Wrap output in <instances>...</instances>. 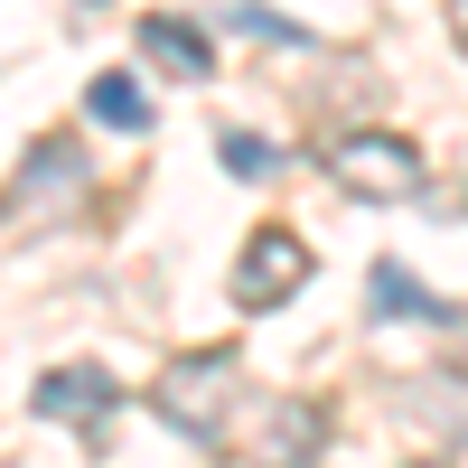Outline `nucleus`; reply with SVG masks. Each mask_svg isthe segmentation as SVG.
Wrapping results in <instances>:
<instances>
[{
  "label": "nucleus",
  "mask_w": 468,
  "mask_h": 468,
  "mask_svg": "<svg viewBox=\"0 0 468 468\" xmlns=\"http://www.w3.org/2000/svg\"><path fill=\"white\" fill-rule=\"evenodd\" d=\"M234 28H244V37H282V48H300V28L282 19V10H262V0H244V10H225Z\"/></svg>",
  "instance_id": "obj_11"
},
{
  "label": "nucleus",
  "mask_w": 468,
  "mask_h": 468,
  "mask_svg": "<svg viewBox=\"0 0 468 468\" xmlns=\"http://www.w3.org/2000/svg\"><path fill=\"white\" fill-rule=\"evenodd\" d=\"M141 57L160 66V75H178V85H207V75H216L207 28H187V19H169V10H150V19H141Z\"/></svg>",
  "instance_id": "obj_6"
},
{
  "label": "nucleus",
  "mask_w": 468,
  "mask_h": 468,
  "mask_svg": "<svg viewBox=\"0 0 468 468\" xmlns=\"http://www.w3.org/2000/svg\"><path fill=\"white\" fill-rule=\"evenodd\" d=\"M225 169H234V178H271V169H282V150L253 141V132H225Z\"/></svg>",
  "instance_id": "obj_10"
},
{
  "label": "nucleus",
  "mask_w": 468,
  "mask_h": 468,
  "mask_svg": "<svg viewBox=\"0 0 468 468\" xmlns=\"http://www.w3.org/2000/svg\"><path fill=\"white\" fill-rule=\"evenodd\" d=\"M234 375H244V366H234V346H207V356L169 366V375H160V394H150V403H160V412L178 421L187 441H225V412H234V394H244Z\"/></svg>",
  "instance_id": "obj_2"
},
{
  "label": "nucleus",
  "mask_w": 468,
  "mask_h": 468,
  "mask_svg": "<svg viewBox=\"0 0 468 468\" xmlns=\"http://www.w3.org/2000/svg\"><path fill=\"white\" fill-rule=\"evenodd\" d=\"M412 468H450V459H412Z\"/></svg>",
  "instance_id": "obj_13"
},
{
  "label": "nucleus",
  "mask_w": 468,
  "mask_h": 468,
  "mask_svg": "<svg viewBox=\"0 0 468 468\" xmlns=\"http://www.w3.org/2000/svg\"><path fill=\"white\" fill-rule=\"evenodd\" d=\"M85 112H94V122H112V132H150V94L132 85V75H94V85H85Z\"/></svg>",
  "instance_id": "obj_8"
},
{
  "label": "nucleus",
  "mask_w": 468,
  "mask_h": 468,
  "mask_svg": "<svg viewBox=\"0 0 468 468\" xmlns=\"http://www.w3.org/2000/svg\"><path fill=\"white\" fill-rule=\"evenodd\" d=\"M66 178H75V141H37V150H28V169H19L28 197H37V187H66Z\"/></svg>",
  "instance_id": "obj_9"
},
{
  "label": "nucleus",
  "mask_w": 468,
  "mask_h": 468,
  "mask_svg": "<svg viewBox=\"0 0 468 468\" xmlns=\"http://www.w3.org/2000/svg\"><path fill=\"white\" fill-rule=\"evenodd\" d=\"M328 178L366 207H403V197H421V150L403 132H346L328 150Z\"/></svg>",
  "instance_id": "obj_1"
},
{
  "label": "nucleus",
  "mask_w": 468,
  "mask_h": 468,
  "mask_svg": "<svg viewBox=\"0 0 468 468\" xmlns=\"http://www.w3.org/2000/svg\"><path fill=\"white\" fill-rule=\"evenodd\" d=\"M112 403H122V384H112L103 366H57V375H37V394H28V412L37 421H66V431L112 421Z\"/></svg>",
  "instance_id": "obj_4"
},
{
  "label": "nucleus",
  "mask_w": 468,
  "mask_h": 468,
  "mask_svg": "<svg viewBox=\"0 0 468 468\" xmlns=\"http://www.w3.org/2000/svg\"><path fill=\"white\" fill-rule=\"evenodd\" d=\"M300 282H309V244H300L291 225L253 234V244H244V262H234V300H244V309H282Z\"/></svg>",
  "instance_id": "obj_3"
},
{
  "label": "nucleus",
  "mask_w": 468,
  "mask_h": 468,
  "mask_svg": "<svg viewBox=\"0 0 468 468\" xmlns=\"http://www.w3.org/2000/svg\"><path fill=\"white\" fill-rule=\"evenodd\" d=\"M375 319H459L441 291H421L403 262H375Z\"/></svg>",
  "instance_id": "obj_7"
},
{
  "label": "nucleus",
  "mask_w": 468,
  "mask_h": 468,
  "mask_svg": "<svg viewBox=\"0 0 468 468\" xmlns=\"http://www.w3.org/2000/svg\"><path fill=\"white\" fill-rule=\"evenodd\" d=\"M319 450H328V412L291 394V403L262 412V459L253 468H319Z\"/></svg>",
  "instance_id": "obj_5"
},
{
  "label": "nucleus",
  "mask_w": 468,
  "mask_h": 468,
  "mask_svg": "<svg viewBox=\"0 0 468 468\" xmlns=\"http://www.w3.org/2000/svg\"><path fill=\"white\" fill-rule=\"evenodd\" d=\"M450 37H459V48H468V0H450Z\"/></svg>",
  "instance_id": "obj_12"
}]
</instances>
